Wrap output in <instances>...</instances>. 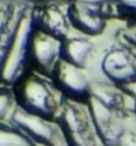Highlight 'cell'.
I'll return each instance as SVG.
<instances>
[{
  "mask_svg": "<svg viewBox=\"0 0 136 146\" xmlns=\"http://www.w3.org/2000/svg\"><path fill=\"white\" fill-rule=\"evenodd\" d=\"M94 52V44L86 37H68L61 42L60 60L84 70Z\"/></svg>",
  "mask_w": 136,
  "mask_h": 146,
  "instance_id": "cell-12",
  "label": "cell"
},
{
  "mask_svg": "<svg viewBox=\"0 0 136 146\" xmlns=\"http://www.w3.org/2000/svg\"><path fill=\"white\" fill-rule=\"evenodd\" d=\"M121 37L124 42H127L131 48L136 51V25H129L127 29H124Z\"/></svg>",
  "mask_w": 136,
  "mask_h": 146,
  "instance_id": "cell-15",
  "label": "cell"
},
{
  "mask_svg": "<svg viewBox=\"0 0 136 146\" xmlns=\"http://www.w3.org/2000/svg\"><path fill=\"white\" fill-rule=\"evenodd\" d=\"M64 101V97L52 79L38 72L30 74L23 79L16 97V105L19 108L52 121L56 120Z\"/></svg>",
  "mask_w": 136,
  "mask_h": 146,
  "instance_id": "cell-1",
  "label": "cell"
},
{
  "mask_svg": "<svg viewBox=\"0 0 136 146\" xmlns=\"http://www.w3.org/2000/svg\"><path fill=\"white\" fill-rule=\"evenodd\" d=\"M91 98L101 105L108 112L118 116L120 119H125L129 115V108L127 105V94L123 89L114 85H104L97 83L93 85V96Z\"/></svg>",
  "mask_w": 136,
  "mask_h": 146,
  "instance_id": "cell-11",
  "label": "cell"
},
{
  "mask_svg": "<svg viewBox=\"0 0 136 146\" xmlns=\"http://www.w3.org/2000/svg\"><path fill=\"white\" fill-rule=\"evenodd\" d=\"M35 33V22H34V14L29 13V15L22 17L15 37L12 42L8 46L7 55L3 60V68H1V79L7 85H12L19 81L26 62L30 59V48H32V40Z\"/></svg>",
  "mask_w": 136,
  "mask_h": 146,
  "instance_id": "cell-3",
  "label": "cell"
},
{
  "mask_svg": "<svg viewBox=\"0 0 136 146\" xmlns=\"http://www.w3.org/2000/svg\"><path fill=\"white\" fill-rule=\"evenodd\" d=\"M71 27L87 37L105 32L108 19L114 15L113 4L106 1H75L65 10Z\"/></svg>",
  "mask_w": 136,
  "mask_h": 146,
  "instance_id": "cell-5",
  "label": "cell"
},
{
  "mask_svg": "<svg viewBox=\"0 0 136 146\" xmlns=\"http://www.w3.org/2000/svg\"><path fill=\"white\" fill-rule=\"evenodd\" d=\"M33 14L37 30L61 42L70 37L71 25L67 18V13H63L58 7L49 6L42 10H33Z\"/></svg>",
  "mask_w": 136,
  "mask_h": 146,
  "instance_id": "cell-10",
  "label": "cell"
},
{
  "mask_svg": "<svg viewBox=\"0 0 136 146\" xmlns=\"http://www.w3.org/2000/svg\"><path fill=\"white\" fill-rule=\"evenodd\" d=\"M60 48L61 41L35 29L32 40L30 59L35 64L38 74L46 78L52 76L56 66L60 62Z\"/></svg>",
  "mask_w": 136,
  "mask_h": 146,
  "instance_id": "cell-9",
  "label": "cell"
},
{
  "mask_svg": "<svg viewBox=\"0 0 136 146\" xmlns=\"http://www.w3.org/2000/svg\"><path fill=\"white\" fill-rule=\"evenodd\" d=\"M12 104H14V97L10 92H7V90L0 92V123L4 121L7 115L11 113Z\"/></svg>",
  "mask_w": 136,
  "mask_h": 146,
  "instance_id": "cell-14",
  "label": "cell"
},
{
  "mask_svg": "<svg viewBox=\"0 0 136 146\" xmlns=\"http://www.w3.org/2000/svg\"><path fill=\"white\" fill-rule=\"evenodd\" d=\"M51 79L56 85L64 100L87 105L93 96V83L83 70L58 62Z\"/></svg>",
  "mask_w": 136,
  "mask_h": 146,
  "instance_id": "cell-7",
  "label": "cell"
},
{
  "mask_svg": "<svg viewBox=\"0 0 136 146\" xmlns=\"http://www.w3.org/2000/svg\"><path fill=\"white\" fill-rule=\"evenodd\" d=\"M65 146H97L98 138L86 105L65 100L56 117Z\"/></svg>",
  "mask_w": 136,
  "mask_h": 146,
  "instance_id": "cell-2",
  "label": "cell"
},
{
  "mask_svg": "<svg viewBox=\"0 0 136 146\" xmlns=\"http://www.w3.org/2000/svg\"><path fill=\"white\" fill-rule=\"evenodd\" d=\"M123 146H136V131H127L123 141Z\"/></svg>",
  "mask_w": 136,
  "mask_h": 146,
  "instance_id": "cell-17",
  "label": "cell"
},
{
  "mask_svg": "<svg viewBox=\"0 0 136 146\" xmlns=\"http://www.w3.org/2000/svg\"><path fill=\"white\" fill-rule=\"evenodd\" d=\"M101 71L120 89L136 83V51L124 41L112 44L102 55Z\"/></svg>",
  "mask_w": 136,
  "mask_h": 146,
  "instance_id": "cell-4",
  "label": "cell"
},
{
  "mask_svg": "<svg viewBox=\"0 0 136 146\" xmlns=\"http://www.w3.org/2000/svg\"><path fill=\"white\" fill-rule=\"evenodd\" d=\"M113 10L117 17L128 19V26L136 25V1H118L113 4Z\"/></svg>",
  "mask_w": 136,
  "mask_h": 146,
  "instance_id": "cell-13",
  "label": "cell"
},
{
  "mask_svg": "<svg viewBox=\"0 0 136 146\" xmlns=\"http://www.w3.org/2000/svg\"><path fill=\"white\" fill-rule=\"evenodd\" d=\"M86 107L89 109L98 142H101L102 146H123L124 137L127 134L123 119L108 112L93 98H90Z\"/></svg>",
  "mask_w": 136,
  "mask_h": 146,
  "instance_id": "cell-8",
  "label": "cell"
},
{
  "mask_svg": "<svg viewBox=\"0 0 136 146\" xmlns=\"http://www.w3.org/2000/svg\"><path fill=\"white\" fill-rule=\"evenodd\" d=\"M123 90L125 92V94L129 96L131 98H132V108H131V111L133 112V115H135V117H136V83L124 88Z\"/></svg>",
  "mask_w": 136,
  "mask_h": 146,
  "instance_id": "cell-16",
  "label": "cell"
},
{
  "mask_svg": "<svg viewBox=\"0 0 136 146\" xmlns=\"http://www.w3.org/2000/svg\"><path fill=\"white\" fill-rule=\"evenodd\" d=\"M10 123L37 146H65L57 123L27 113L15 105L10 113Z\"/></svg>",
  "mask_w": 136,
  "mask_h": 146,
  "instance_id": "cell-6",
  "label": "cell"
}]
</instances>
